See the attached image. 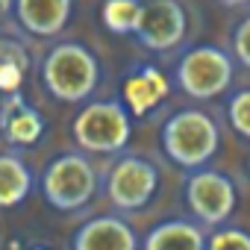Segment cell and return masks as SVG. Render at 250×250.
I'll list each match as a JSON object with an SVG mask.
<instances>
[{
    "instance_id": "1",
    "label": "cell",
    "mask_w": 250,
    "mask_h": 250,
    "mask_svg": "<svg viewBox=\"0 0 250 250\" xmlns=\"http://www.w3.org/2000/svg\"><path fill=\"white\" fill-rule=\"evenodd\" d=\"M42 85L59 103H88L100 85V59L83 42H56L42 59Z\"/></svg>"
},
{
    "instance_id": "2",
    "label": "cell",
    "mask_w": 250,
    "mask_h": 250,
    "mask_svg": "<svg viewBox=\"0 0 250 250\" xmlns=\"http://www.w3.org/2000/svg\"><path fill=\"white\" fill-rule=\"evenodd\" d=\"M159 145L177 168L197 171L206 168L221 150V127L206 109L186 106L165 118L159 130Z\"/></svg>"
},
{
    "instance_id": "3",
    "label": "cell",
    "mask_w": 250,
    "mask_h": 250,
    "mask_svg": "<svg viewBox=\"0 0 250 250\" xmlns=\"http://www.w3.org/2000/svg\"><path fill=\"white\" fill-rule=\"evenodd\" d=\"M71 136L83 153L118 156L133 139V115L124 100H88L71 121Z\"/></svg>"
},
{
    "instance_id": "4",
    "label": "cell",
    "mask_w": 250,
    "mask_h": 250,
    "mask_svg": "<svg viewBox=\"0 0 250 250\" xmlns=\"http://www.w3.org/2000/svg\"><path fill=\"white\" fill-rule=\"evenodd\" d=\"M174 85L191 100L221 97L235 80V59L218 44H191L174 62Z\"/></svg>"
},
{
    "instance_id": "5",
    "label": "cell",
    "mask_w": 250,
    "mask_h": 250,
    "mask_svg": "<svg viewBox=\"0 0 250 250\" xmlns=\"http://www.w3.org/2000/svg\"><path fill=\"white\" fill-rule=\"evenodd\" d=\"M97 188H100L97 168L88 159V153H80V150L53 156L42 174V194L47 206L65 215L85 209L97 197Z\"/></svg>"
},
{
    "instance_id": "6",
    "label": "cell",
    "mask_w": 250,
    "mask_h": 250,
    "mask_svg": "<svg viewBox=\"0 0 250 250\" xmlns=\"http://www.w3.org/2000/svg\"><path fill=\"white\" fill-rule=\"evenodd\" d=\"M159 191V168L142 153H118L103 177V194L115 212H139Z\"/></svg>"
},
{
    "instance_id": "7",
    "label": "cell",
    "mask_w": 250,
    "mask_h": 250,
    "mask_svg": "<svg viewBox=\"0 0 250 250\" xmlns=\"http://www.w3.org/2000/svg\"><path fill=\"white\" fill-rule=\"evenodd\" d=\"M235 183L215 168H197L186 180V206L200 227H221L235 212Z\"/></svg>"
},
{
    "instance_id": "8",
    "label": "cell",
    "mask_w": 250,
    "mask_h": 250,
    "mask_svg": "<svg viewBox=\"0 0 250 250\" xmlns=\"http://www.w3.org/2000/svg\"><path fill=\"white\" fill-rule=\"evenodd\" d=\"M136 44L150 53H174L188 39V9L183 0H142Z\"/></svg>"
},
{
    "instance_id": "9",
    "label": "cell",
    "mask_w": 250,
    "mask_h": 250,
    "mask_svg": "<svg viewBox=\"0 0 250 250\" xmlns=\"http://www.w3.org/2000/svg\"><path fill=\"white\" fill-rule=\"evenodd\" d=\"M47 133V118L21 94H6L0 100V136H3L6 145L27 150L36 147Z\"/></svg>"
},
{
    "instance_id": "10",
    "label": "cell",
    "mask_w": 250,
    "mask_h": 250,
    "mask_svg": "<svg viewBox=\"0 0 250 250\" xmlns=\"http://www.w3.org/2000/svg\"><path fill=\"white\" fill-rule=\"evenodd\" d=\"M71 250H142V241L133 224L115 212L83 221L74 232Z\"/></svg>"
},
{
    "instance_id": "11",
    "label": "cell",
    "mask_w": 250,
    "mask_h": 250,
    "mask_svg": "<svg viewBox=\"0 0 250 250\" xmlns=\"http://www.w3.org/2000/svg\"><path fill=\"white\" fill-rule=\"evenodd\" d=\"M9 15L27 36L56 39L74 15V0H12Z\"/></svg>"
},
{
    "instance_id": "12",
    "label": "cell",
    "mask_w": 250,
    "mask_h": 250,
    "mask_svg": "<svg viewBox=\"0 0 250 250\" xmlns=\"http://www.w3.org/2000/svg\"><path fill=\"white\" fill-rule=\"evenodd\" d=\"M168 88H171V83H168L165 71H159L156 65L145 62V65H136L127 74L121 100H124V106L130 109V115L147 118V115H153L168 100Z\"/></svg>"
},
{
    "instance_id": "13",
    "label": "cell",
    "mask_w": 250,
    "mask_h": 250,
    "mask_svg": "<svg viewBox=\"0 0 250 250\" xmlns=\"http://www.w3.org/2000/svg\"><path fill=\"white\" fill-rule=\"evenodd\" d=\"M142 250H206V232L197 221L171 218L147 229Z\"/></svg>"
},
{
    "instance_id": "14",
    "label": "cell",
    "mask_w": 250,
    "mask_h": 250,
    "mask_svg": "<svg viewBox=\"0 0 250 250\" xmlns=\"http://www.w3.org/2000/svg\"><path fill=\"white\" fill-rule=\"evenodd\" d=\"M33 68V53L21 36L0 33V97L21 91Z\"/></svg>"
},
{
    "instance_id": "15",
    "label": "cell",
    "mask_w": 250,
    "mask_h": 250,
    "mask_svg": "<svg viewBox=\"0 0 250 250\" xmlns=\"http://www.w3.org/2000/svg\"><path fill=\"white\" fill-rule=\"evenodd\" d=\"M33 194V171L24 156L3 150L0 153V209H15Z\"/></svg>"
},
{
    "instance_id": "16",
    "label": "cell",
    "mask_w": 250,
    "mask_h": 250,
    "mask_svg": "<svg viewBox=\"0 0 250 250\" xmlns=\"http://www.w3.org/2000/svg\"><path fill=\"white\" fill-rule=\"evenodd\" d=\"M100 18L112 36L133 39L142 21V0H103Z\"/></svg>"
},
{
    "instance_id": "17",
    "label": "cell",
    "mask_w": 250,
    "mask_h": 250,
    "mask_svg": "<svg viewBox=\"0 0 250 250\" xmlns=\"http://www.w3.org/2000/svg\"><path fill=\"white\" fill-rule=\"evenodd\" d=\"M227 121L235 130V136L250 142V85L238 88L227 97Z\"/></svg>"
},
{
    "instance_id": "18",
    "label": "cell",
    "mask_w": 250,
    "mask_h": 250,
    "mask_svg": "<svg viewBox=\"0 0 250 250\" xmlns=\"http://www.w3.org/2000/svg\"><path fill=\"white\" fill-rule=\"evenodd\" d=\"M206 250H250V232L241 227H215L212 235H206Z\"/></svg>"
},
{
    "instance_id": "19",
    "label": "cell",
    "mask_w": 250,
    "mask_h": 250,
    "mask_svg": "<svg viewBox=\"0 0 250 250\" xmlns=\"http://www.w3.org/2000/svg\"><path fill=\"white\" fill-rule=\"evenodd\" d=\"M229 53L235 59V65L250 71V12L232 27V39H229Z\"/></svg>"
},
{
    "instance_id": "20",
    "label": "cell",
    "mask_w": 250,
    "mask_h": 250,
    "mask_svg": "<svg viewBox=\"0 0 250 250\" xmlns=\"http://www.w3.org/2000/svg\"><path fill=\"white\" fill-rule=\"evenodd\" d=\"M221 6H229V9H241V6H250V0H218Z\"/></svg>"
},
{
    "instance_id": "21",
    "label": "cell",
    "mask_w": 250,
    "mask_h": 250,
    "mask_svg": "<svg viewBox=\"0 0 250 250\" xmlns=\"http://www.w3.org/2000/svg\"><path fill=\"white\" fill-rule=\"evenodd\" d=\"M9 12H12V0H0V21H3Z\"/></svg>"
},
{
    "instance_id": "22",
    "label": "cell",
    "mask_w": 250,
    "mask_h": 250,
    "mask_svg": "<svg viewBox=\"0 0 250 250\" xmlns=\"http://www.w3.org/2000/svg\"><path fill=\"white\" fill-rule=\"evenodd\" d=\"M247 174H250V156H247Z\"/></svg>"
},
{
    "instance_id": "23",
    "label": "cell",
    "mask_w": 250,
    "mask_h": 250,
    "mask_svg": "<svg viewBox=\"0 0 250 250\" xmlns=\"http://www.w3.org/2000/svg\"><path fill=\"white\" fill-rule=\"evenodd\" d=\"M33 250H47V247H33Z\"/></svg>"
}]
</instances>
